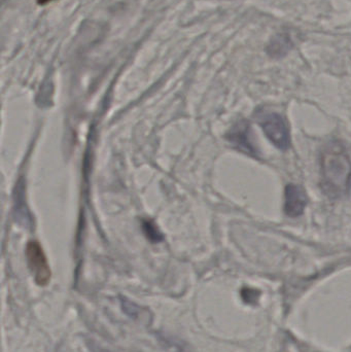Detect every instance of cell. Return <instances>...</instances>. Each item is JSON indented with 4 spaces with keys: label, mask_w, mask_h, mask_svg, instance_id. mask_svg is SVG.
Instances as JSON below:
<instances>
[{
    "label": "cell",
    "mask_w": 351,
    "mask_h": 352,
    "mask_svg": "<svg viewBox=\"0 0 351 352\" xmlns=\"http://www.w3.org/2000/svg\"><path fill=\"white\" fill-rule=\"evenodd\" d=\"M232 136V142L236 144L243 153L259 160V152L251 140V126L249 123L241 122Z\"/></svg>",
    "instance_id": "obj_6"
},
{
    "label": "cell",
    "mask_w": 351,
    "mask_h": 352,
    "mask_svg": "<svg viewBox=\"0 0 351 352\" xmlns=\"http://www.w3.org/2000/svg\"><path fill=\"white\" fill-rule=\"evenodd\" d=\"M295 47L294 37L291 32L284 30L276 33L268 41L266 53L271 58H282Z\"/></svg>",
    "instance_id": "obj_5"
},
{
    "label": "cell",
    "mask_w": 351,
    "mask_h": 352,
    "mask_svg": "<svg viewBox=\"0 0 351 352\" xmlns=\"http://www.w3.org/2000/svg\"><path fill=\"white\" fill-rule=\"evenodd\" d=\"M321 188L331 199H339L351 188V160L342 142L332 140L325 144L319 157Z\"/></svg>",
    "instance_id": "obj_1"
},
{
    "label": "cell",
    "mask_w": 351,
    "mask_h": 352,
    "mask_svg": "<svg viewBox=\"0 0 351 352\" xmlns=\"http://www.w3.org/2000/svg\"><path fill=\"white\" fill-rule=\"evenodd\" d=\"M308 198L306 192L297 184H288L284 190V213L288 217H299L304 213Z\"/></svg>",
    "instance_id": "obj_4"
},
{
    "label": "cell",
    "mask_w": 351,
    "mask_h": 352,
    "mask_svg": "<svg viewBox=\"0 0 351 352\" xmlns=\"http://www.w3.org/2000/svg\"><path fill=\"white\" fill-rule=\"evenodd\" d=\"M49 1H52V0H37L38 4H41V6H43V4L45 3H49Z\"/></svg>",
    "instance_id": "obj_7"
},
{
    "label": "cell",
    "mask_w": 351,
    "mask_h": 352,
    "mask_svg": "<svg viewBox=\"0 0 351 352\" xmlns=\"http://www.w3.org/2000/svg\"><path fill=\"white\" fill-rule=\"evenodd\" d=\"M258 123L263 129L268 140L282 151L291 148L290 130L284 118L273 111H259L256 115Z\"/></svg>",
    "instance_id": "obj_2"
},
{
    "label": "cell",
    "mask_w": 351,
    "mask_h": 352,
    "mask_svg": "<svg viewBox=\"0 0 351 352\" xmlns=\"http://www.w3.org/2000/svg\"><path fill=\"white\" fill-rule=\"evenodd\" d=\"M26 254L29 268L34 277L35 283L41 287H45L51 279V269L43 248L36 241H31L27 245Z\"/></svg>",
    "instance_id": "obj_3"
}]
</instances>
